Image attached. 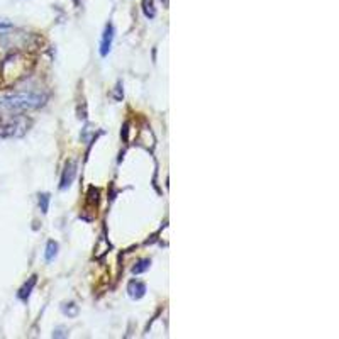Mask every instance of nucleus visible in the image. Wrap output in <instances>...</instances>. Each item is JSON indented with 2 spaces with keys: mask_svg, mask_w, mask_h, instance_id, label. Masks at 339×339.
<instances>
[{
  "mask_svg": "<svg viewBox=\"0 0 339 339\" xmlns=\"http://www.w3.org/2000/svg\"><path fill=\"white\" fill-rule=\"evenodd\" d=\"M46 97L41 93L24 92V93H14V95L3 97L0 100V107H5L8 110H25V109H36L44 104Z\"/></svg>",
  "mask_w": 339,
  "mask_h": 339,
  "instance_id": "nucleus-1",
  "label": "nucleus"
},
{
  "mask_svg": "<svg viewBox=\"0 0 339 339\" xmlns=\"http://www.w3.org/2000/svg\"><path fill=\"white\" fill-rule=\"evenodd\" d=\"M25 129H27V122L20 117L10 119V121H0V136L3 137L22 136Z\"/></svg>",
  "mask_w": 339,
  "mask_h": 339,
  "instance_id": "nucleus-2",
  "label": "nucleus"
},
{
  "mask_svg": "<svg viewBox=\"0 0 339 339\" xmlns=\"http://www.w3.org/2000/svg\"><path fill=\"white\" fill-rule=\"evenodd\" d=\"M112 41H114V27H112V24H107L104 29V36H102V42H100L102 56H107V54H109L110 48H112Z\"/></svg>",
  "mask_w": 339,
  "mask_h": 339,
  "instance_id": "nucleus-3",
  "label": "nucleus"
},
{
  "mask_svg": "<svg viewBox=\"0 0 339 339\" xmlns=\"http://www.w3.org/2000/svg\"><path fill=\"white\" fill-rule=\"evenodd\" d=\"M76 175V163L75 161H66L65 170H63L61 175V183H59V188H66L71 185L73 178Z\"/></svg>",
  "mask_w": 339,
  "mask_h": 339,
  "instance_id": "nucleus-4",
  "label": "nucleus"
},
{
  "mask_svg": "<svg viewBox=\"0 0 339 339\" xmlns=\"http://www.w3.org/2000/svg\"><path fill=\"white\" fill-rule=\"evenodd\" d=\"M127 292L132 299H141L146 294V285L137 280H132L129 285H127Z\"/></svg>",
  "mask_w": 339,
  "mask_h": 339,
  "instance_id": "nucleus-5",
  "label": "nucleus"
},
{
  "mask_svg": "<svg viewBox=\"0 0 339 339\" xmlns=\"http://www.w3.org/2000/svg\"><path fill=\"white\" fill-rule=\"evenodd\" d=\"M36 282H37V277L34 275V277L29 278V282H25V283H24V287L19 290L17 297H19L20 300H27V299H29V295H31V290L34 289V285H36Z\"/></svg>",
  "mask_w": 339,
  "mask_h": 339,
  "instance_id": "nucleus-6",
  "label": "nucleus"
},
{
  "mask_svg": "<svg viewBox=\"0 0 339 339\" xmlns=\"http://www.w3.org/2000/svg\"><path fill=\"white\" fill-rule=\"evenodd\" d=\"M143 12L144 15L148 17V19H153L154 15H156V8H154V0H143Z\"/></svg>",
  "mask_w": 339,
  "mask_h": 339,
  "instance_id": "nucleus-7",
  "label": "nucleus"
},
{
  "mask_svg": "<svg viewBox=\"0 0 339 339\" xmlns=\"http://www.w3.org/2000/svg\"><path fill=\"white\" fill-rule=\"evenodd\" d=\"M56 253H58V244L54 243V241H49L48 243V246H46V253H44V258L46 261H51L56 256Z\"/></svg>",
  "mask_w": 339,
  "mask_h": 339,
  "instance_id": "nucleus-8",
  "label": "nucleus"
},
{
  "mask_svg": "<svg viewBox=\"0 0 339 339\" xmlns=\"http://www.w3.org/2000/svg\"><path fill=\"white\" fill-rule=\"evenodd\" d=\"M149 265H151V261H149V260H143V261H139V263H137L136 267L132 268V273H134V275L143 273V272H146V270L149 268Z\"/></svg>",
  "mask_w": 339,
  "mask_h": 339,
  "instance_id": "nucleus-9",
  "label": "nucleus"
},
{
  "mask_svg": "<svg viewBox=\"0 0 339 339\" xmlns=\"http://www.w3.org/2000/svg\"><path fill=\"white\" fill-rule=\"evenodd\" d=\"M63 312L73 317V316H76V312H78V307H76L73 302H70V304H65V306H63Z\"/></svg>",
  "mask_w": 339,
  "mask_h": 339,
  "instance_id": "nucleus-10",
  "label": "nucleus"
},
{
  "mask_svg": "<svg viewBox=\"0 0 339 339\" xmlns=\"http://www.w3.org/2000/svg\"><path fill=\"white\" fill-rule=\"evenodd\" d=\"M39 207L42 212H48V207H49V195L48 194H42L39 197Z\"/></svg>",
  "mask_w": 339,
  "mask_h": 339,
  "instance_id": "nucleus-11",
  "label": "nucleus"
},
{
  "mask_svg": "<svg viewBox=\"0 0 339 339\" xmlns=\"http://www.w3.org/2000/svg\"><path fill=\"white\" fill-rule=\"evenodd\" d=\"M161 2H163V5H165V7H168V0H161Z\"/></svg>",
  "mask_w": 339,
  "mask_h": 339,
  "instance_id": "nucleus-12",
  "label": "nucleus"
}]
</instances>
